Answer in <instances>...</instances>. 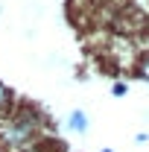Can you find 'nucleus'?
Returning a JSON list of instances; mask_svg holds the SVG:
<instances>
[{"instance_id":"6e6552de","label":"nucleus","mask_w":149,"mask_h":152,"mask_svg":"<svg viewBox=\"0 0 149 152\" xmlns=\"http://www.w3.org/2000/svg\"><path fill=\"white\" fill-rule=\"evenodd\" d=\"M102 152H111V149H102Z\"/></svg>"},{"instance_id":"7ed1b4c3","label":"nucleus","mask_w":149,"mask_h":152,"mask_svg":"<svg viewBox=\"0 0 149 152\" xmlns=\"http://www.w3.org/2000/svg\"><path fill=\"white\" fill-rule=\"evenodd\" d=\"M58 143H47V140H32V143H26L20 152H56Z\"/></svg>"},{"instance_id":"423d86ee","label":"nucleus","mask_w":149,"mask_h":152,"mask_svg":"<svg viewBox=\"0 0 149 152\" xmlns=\"http://www.w3.org/2000/svg\"><path fill=\"white\" fill-rule=\"evenodd\" d=\"M126 91H129V85H126V82H114V85H111V94H114V96H126Z\"/></svg>"},{"instance_id":"0eeeda50","label":"nucleus","mask_w":149,"mask_h":152,"mask_svg":"<svg viewBox=\"0 0 149 152\" xmlns=\"http://www.w3.org/2000/svg\"><path fill=\"white\" fill-rule=\"evenodd\" d=\"M134 140H137V143H146L149 134H146V132H137V134H134Z\"/></svg>"},{"instance_id":"20e7f679","label":"nucleus","mask_w":149,"mask_h":152,"mask_svg":"<svg viewBox=\"0 0 149 152\" xmlns=\"http://www.w3.org/2000/svg\"><path fill=\"white\" fill-rule=\"evenodd\" d=\"M12 102H15V96H12V91L0 82V111H9L12 108Z\"/></svg>"},{"instance_id":"39448f33","label":"nucleus","mask_w":149,"mask_h":152,"mask_svg":"<svg viewBox=\"0 0 149 152\" xmlns=\"http://www.w3.org/2000/svg\"><path fill=\"white\" fill-rule=\"evenodd\" d=\"M137 76L149 82V53H146V56H140V61H137Z\"/></svg>"},{"instance_id":"f03ea898","label":"nucleus","mask_w":149,"mask_h":152,"mask_svg":"<svg viewBox=\"0 0 149 152\" xmlns=\"http://www.w3.org/2000/svg\"><path fill=\"white\" fill-rule=\"evenodd\" d=\"M88 123H91V120H88V114H85V111H79V108L67 114V132L85 134V132H88Z\"/></svg>"},{"instance_id":"f257e3e1","label":"nucleus","mask_w":149,"mask_h":152,"mask_svg":"<svg viewBox=\"0 0 149 152\" xmlns=\"http://www.w3.org/2000/svg\"><path fill=\"white\" fill-rule=\"evenodd\" d=\"M41 129H44V114H41V108H35V105H20V108L12 111V117H9L0 140H3L6 149H18L20 152L26 143H32L38 134H41Z\"/></svg>"}]
</instances>
